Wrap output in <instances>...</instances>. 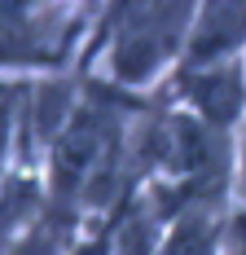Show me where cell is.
Returning a JSON list of instances; mask_svg holds the SVG:
<instances>
[{
    "instance_id": "6da1fadb",
    "label": "cell",
    "mask_w": 246,
    "mask_h": 255,
    "mask_svg": "<svg viewBox=\"0 0 246 255\" xmlns=\"http://www.w3.org/2000/svg\"><path fill=\"white\" fill-rule=\"evenodd\" d=\"M93 150H97V141H93V115H84V119L66 132L62 150H57V176H62V185H75V180L88 172Z\"/></svg>"
},
{
    "instance_id": "7a4b0ae2",
    "label": "cell",
    "mask_w": 246,
    "mask_h": 255,
    "mask_svg": "<svg viewBox=\"0 0 246 255\" xmlns=\"http://www.w3.org/2000/svg\"><path fill=\"white\" fill-rule=\"evenodd\" d=\"M242 31H246V9H229V4L211 9L207 22H202V35H198V44H194V57H211V53L229 49Z\"/></svg>"
},
{
    "instance_id": "3957f363",
    "label": "cell",
    "mask_w": 246,
    "mask_h": 255,
    "mask_svg": "<svg viewBox=\"0 0 246 255\" xmlns=\"http://www.w3.org/2000/svg\"><path fill=\"white\" fill-rule=\"evenodd\" d=\"M189 88L198 93V102L207 106L211 119H229L238 106V79L233 75H202V79H189Z\"/></svg>"
},
{
    "instance_id": "277c9868",
    "label": "cell",
    "mask_w": 246,
    "mask_h": 255,
    "mask_svg": "<svg viewBox=\"0 0 246 255\" xmlns=\"http://www.w3.org/2000/svg\"><path fill=\"white\" fill-rule=\"evenodd\" d=\"M40 132H49L53 128V110H62V88H44V93H40Z\"/></svg>"
},
{
    "instance_id": "5b68a950",
    "label": "cell",
    "mask_w": 246,
    "mask_h": 255,
    "mask_svg": "<svg viewBox=\"0 0 246 255\" xmlns=\"http://www.w3.org/2000/svg\"><path fill=\"white\" fill-rule=\"evenodd\" d=\"M22 255H49V247H44V242H31V247H26Z\"/></svg>"
},
{
    "instance_id": "8992f818",
    "label": "cell",
    "mask_w": 246,
    "mask_h": 255,
    "mask_svg": "<svg viewBox=\"0 0 246 255\" xmlns=\"http://www.w3.org/2000/svg\"><path fill=\"white\" fill-rule=\"evenodd\" d=\"M9 93H0V102H4ZM4 115H9V106H0V136H4Z\"/></svg>"
},
{
    "instance_id": "52a82bcc",
    "label": "cell",
    "mask_w": 246,
    "mask_h": 255,
    "mask_svg": "<svg viewBox=\"0 0 246 255\" xmlns=\"http://www.w3.org/2000/svg\"><path fill=\"white\" fill-rule=\"evenodd\" d=\"M84 255H101V251H97V247H93V251H84Z\"/></svg>"
}]
</instances>
